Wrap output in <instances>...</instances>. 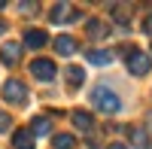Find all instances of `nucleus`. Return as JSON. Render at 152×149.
<instances>
[{"label":"nucleus","mask_w":152,"mask_h":149,"mask_svg":"<svg viewBox=\"0 0 152 149\" xmlns=\"http://www.w3.org/2000/svg\"><path fill=\"white\" fill-rule=\"evenodd\" d=\"M21 43H3V46H0V64H6V67H15L18 64V61H21Z\"/></svg>","instance_id":"423d86ee"},{"label":"nucleus","mask_w":152,"mask_h":149,"mask_svg":"<svg viewBox=\"0 0 152 149\" xmlns=\"http://www.w3.org/2000/svg\"><path fill=\"white\" fill-rule=\"evenodd\" d=\"M28 67H31V76L40 79V82H52V79H55V64H52L49 58H34Z\"/></svg>","instance_id":"39448f33"},{"label":"nucleus","mask_w":152,"mask_h":149,"mask_svg":"<svg viewBox=\"0 0 152 149\" xmlns=\"http://www.w3.org/2000/svg\"><path fill=\"white\" fill-rule=\"evenodd\" d=\"M85 34L91 40H110V24L100 21V18H88L85 21Z\"/></svg>","instance_id":"0eeeda50"},{"label":"nucleus","mask_w":152,"mask_h":149,"mask_svg":"<svg viewBox=\"0 0 152 149\" xmlns=\"http://www.w3.org/2000/svg\"><path fill=\"white\" fill-rule=\"evenodd\" d=\"M18 9H21V12H37V9H40V6H37V3H21Z\"/></svg>","instance_id":"6ab92c4d"},{"label":"nucleus","mask_w":152,"mask_h":149,"mask_svg":"<svg viewBox=\"0 0 152 149\" xmlns=\"http://www.w3.org/2000/svg\"><path fill=\"white\" fill-rule=\"evenodd\" d=\"M12 128V116L9 113H3V110H0V134H6Z\"/></svg>","instance_id":"a211bd4d"},{"label":"nucleus","mask_w":152,"mask_h":149,"mask_svg":"<svg viewBox=\"0 0 152 149\" xmlns=\"http://www.w3.org/2000/svg\"><path fill=\"white\" fill-rule=\"evenodd\" d=\"M125 131H128V137H131V146H140V149L149 146V131L146 128H125Z\"/></svg>","instance_id":"2eb2a0df"},{"label":"nucleus","mask_w":152,"mask_h":149,"mask_svg":"<svg viewBox=\"0 0 152 149\" xmlns=\"http://www.w3.org/2000/svg\"><path fill=\"white\" fill-rule=\"evenodd\" d=\"M49 43V34L46 31H40V28H28L24 31V43L21 46H28V49H43Z\"/></svg>","instance_id":"1a4fd4ad"},{"label":"nucleus","mask_w":152,"mask_h":149,"mask_svg":"<svg viewBox=\"0 0 152 149\" xmlns=\"http://www.w3.org/2000/svg\"><path fill=\"white\" fill-rule=\"evenodd\" d=\"M64 76H67V85H70V88H79V85L85 82V70H82L79 64H70Z\"/></svg>","instance_id":"4468645a"},{"label":"nucleus","mask_w":152,"mask_h":149,"mask_svg":"<svg viewBox=\"0 0 152 149\" xmlns=\"http://www.w3.org/2000/svg\"><path fill=\"white\" fill-rule=\"evenodd\" d=\"M52 128H55V122H52V116H34V122H31V134L34 137H49L52 134Z\"/></svg>","instance_id":"6e6552de"},{"label":"nucleus","mask_w":152,"mask_h":149,"mask_svg":"<svg viewBox=\"0 0 152 149\" xmlns=\"http://www.w3.org/2000/svg\"><path fill=\"white\" fill-rule=\"evenodd\" d=\"M122 55H125V61H128V73L131 76H146L149 73V67H152V58L146 55V52H140V49H122Z\"/></svg>","instance_id":"f03ea898"},{"label":"nucleus","mask_w":152,"mask_h":149,"mask_svg":"<svg viewBox=\"0 0 152 149\" xmlns=\"http://www.w3.org/2000/svg\"><path fill=\"white\" fill-rule=\"evenodd\" d=\"M110 12H116L113 18H116L119 24H128V6H110Z\"/></svg>","instance_id":"f3484780"},{"label":"nucleus","mask_w":152,"mask_h":149,"mask_svg":"<svg viewBox=\"0 0 152 149\" xmlns=\"http://www.w3.org/2000/svg\"><path fill=\"white\" fill-rule=\"evenodd\" d=\"M146 131H152V113H149V119H146Z\"/></svg>","instance_id":"5701e85b"},{"label":"nucleus","mask_w":152,"mask_h":149,"mask_svg":"<svg viewBox=\"0 0 152 149\" xmlns=\"http://www.w3.org/2000/svg\"><path fill=\"white\" fill-rule=\"evenodd\" d=\"M3 101L12 104V107L28 104V88H24V82H18V79H6V82H3Z\"/></svg>","instance_id":"7ed1b4c3"},{"label":"nucleus","mask_w":152,"mask_h":149,"mask_svg":"<svg viewBox=\"0 0 152 149\" xmlns=\"http://www.w3.org/2000/svg\"><path fill=\"white\" fill-rule=\"evenodd\" d=\"M143 31L152 37V15H146V18H143Z\"/></svg>","instance_id":"aec40b11"},{"label":"nucleus","mask_w":152,"mask_h":149,"mask_svg":"<svg viewBox=\"0 0 152 149\" xmlns=\"http://www.w3.org/2000/svg\"><path fill=\"white\" fill-rule=\"evenodd\" d=\"M85 58H88V64H94V67H107L113 61V52H107V49H88Z\"/></svg>","instance_id":"f8f14e48"},{"label":"nucleus","mask_w":152,"mask_h":149,"mask_svg":"<svg viewBox=\"0 0 152 149\" xmlns=\"http://www.w3.org/2000/svg\"><path fill=\"white\" fill-rule=\"evenodd\" d=\"M107 149H128V146H122V143H110Z\"/></svg>","instance_id":"412c9836"},{"label":"nucleus","mask_w":152,"mask_h":149,"mask_svg":"<svg viewBox=\"0 0 152 149\" xmlns=\"http://www.w3.org/2000/svg\"><path fill=\"white\" fill-rule=\"evenodd\" d=\"M52 46H55V52H58V55H64V58H67V55H76V49H79V46H76V40H73L70 34L55 37V43H52Z\"/></svg>","instance_id":"9d476101"},{"label":"nucleus","mask_w":152,"mask_h":149,"mask_svg":"<svg viewBox=\"0 0 152 149\" xmlns=\"http://www.w3.org/2000/svg\"><path fill=\"white\" fill-rule=\"evenodd\" d=\"M52 146H55V149H73V146H76V137H73V134H55V137H52Z\"/></svg>","instance_id":"dca6fc26"},{"label":"nucleus","mask_w":152,"mask_h":149,"mask_svg":"<svg viewBox=\"0 0 152 149\" xmlns=\"http://www.w3.org/2000/svg\"><path fill=\"white\" fill-rule=\"evenodd\" d=\"M70 119H73V125L79 131H91L94 128V119H91V113H85V110H73Z\"/></svg>","instance_id":"ddd939ff"},{"label":"nucleus","mask_w":152,"mask_h":149,"mask_svg":"<svg viewBox=\"0 0 152 149\" xmlns=\"http://www.w3.org/2000/svg\"><path fill=\"white\" fill-rule=\"evenodd\" d=\"M3 34H6V21L0 18V37H3Z\"/></svg>","instance_id":"4be33fe9"},{"label":"nucleus","mask_w":152,"mask_h":149,"mask_svg":"<svg viewBox=\"0 0 152 149\" xmlns=\"http://www.w3.org/2000/svg\"><path fill=\"white\" fill-rule=\"evenodd\" d=\"M146 149H152V146H146Z\"/></svg>","instance_id":"b1692460"},{"label":"nucleus","mask_w":152,"mask_h":149,"mask_svg":"<svg viewBox=\"0 0 152 149\" xmlns=\"http://www.w3.org/2000/svg\"><path fill=\"white\" fill-rule=\"evenodd\" d=\"M79 15H82V12L76 9V6H70V3H55L52 12H49V21H55V24H67V21H79Z\"/></svg>","instance_id":"20e7f679"},{"label":"nucleus","mask_w":152,"mask_h":149,"mask_svg":"<svg viewBox=\"0 0 152 149\" xmlns=\"http://www.w3.org/2000/svg\"><path fill=\"white\" fill-rule=\"evenodd\" d=\"M91 104L97 107V113H104V116H116L119 110H122V97L107 88V85H97V88L91 91Z\"/></svg>","instance_id":"f257e3e1"},{"label":"nucleus","mask_w":152,"mask_h":149,"mask_svg":"<svg viewBox=\"0 0 152 149\" xmlns=\"http://www.w3.org/2000/svg\"><path fill=\"white\" fill-rule=\"evenodd\" d=\"M37 137L28 131V128H18L15 134H12V149H34Z\"/></svg>","instance_id":"9b49d317"}]
</instances>
